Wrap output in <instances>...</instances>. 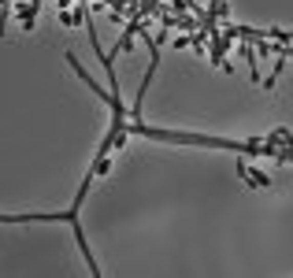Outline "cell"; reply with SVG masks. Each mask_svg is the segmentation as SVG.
Returning a JSON list of instances; mask_svg holds the SVG:
<instances>
[{
	"instance_id": "cell-1",
	"label": "cell",
	"mask_w": 293,
	"mask_h": 278,
	"mask_svg": "<svg viewBox=\"0 0 293 278\" xmlns=\"http://www.w3.org/2000/svg\"><path fill=\"white\" fill-rule=\"evenodd\" d=\"M4 223H71V226H74V238H78V249H82V256H86V267L93 271V274H100L97 260H93V252H89V245H86V230H82V223H78V208H67V211H56V215H37V211L4 215Z\"/></svg>"
},
{
	"instance_id": "cell-2",
	"label": "cell",
	"mask_w": 293,
	"mask_h": 278,
	"mask_svg": "<svg viewBox=\"0 0 293 278\" xmlns=\"http://www.w3.org/2000/svg\"><path fill=\"white\" fill-rule=\"evenodd\" d=\"M245 182L256 185V189H267V185H271V178H267L264 171H249V167H245Z\"/></svg>"
}]
</instances>
